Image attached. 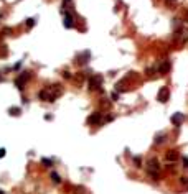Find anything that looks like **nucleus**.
Instances as JSON below:
<instances>
[{"label":"nucleus","instance_id":"nucleus-6","mask_svg":"<svg viewBox=\"0 0 188 194\" xmlns=\"http://www.w3.org/2000/svg\"><path fill=\"white\" fill-rule=\"evenodd\" d=\"M73 25H74V23H73V17L69 13H64V26H66V28H73Z\"/></svg>","mask_w":188,"mask_h":194},{"label":"nucleus","instance_id":"nucleus-17","mask_svg":"<svg viewBox=\"0 0 188 194\" xmlns=\"http://www.w3.org/2000/svg\"><path fill=\"white\" fill-rule=\"evenodd\" d=\"M4 155H5V150H4V148H2V150H0V158L4 156Z\"/></svg>","mask_w":188,"mask_h":194},{"label":"nucleus","instance_id":"nucleus-2","mask_svg":"<svg viewBox=\"0 0 188 194\" xmlns=\"http://www.w3.org/2000/svg\"><path fill=\"white\" fill-rule=\"evenodd\" d=\"M168 97H170V91H168V87H162L159 91V95H157V99H159V102H167Z\"/></svg>","mask_w":188,"mask_h":194},{"label":"nucleus","instance_id":"nucleus-21","mask_svg":"<svg viewBox=\"0 0 188 194\" xmlns=\"http://www.w3.org/2000/svg\"><path fill=\"white\" fill-rule=\"evenodd\" d=\"M0 79H2V77H0Z\"/></svg>","mask_w":188,"mask_h":194},{"label":"nucleus","instance_id":"nucleus-19","mask_svg":"<svg viewBox=\"0 0 188 194\" xmlns=\"http://www.w3.org/2000/svg\"><path fill=\"white\" fill-rule=\"evenodd\" d=\"M64 2H69V0H64Z\"/></svg>","mask_w":188,"mask_h":194},{"label":"nucleus","instance_id":"nucleus-10","mask_svg":"<svg viewBox=\"0 0 188 194\" xmlns=\"http://www.w3.org/2000/svg\"><path fill=\"white\" fill-rule=\"evenodd\" d=\"M149 166H150L152 169H154V168L157 169V168H159V161H157V160H154V158H152V160L149 161Z\"/></svg>","mask_w":188,"mask_h":194},{"label":"nucleus","instance_id":"nucleus-4","mask_svg":"<svg viewBox=\"0 0 188 194\" xmlns=\"http://www.w3.org/2000/svg\"><path fill=\"white\" fill-rule=\"evenodd\" d=\"M26 79H28V72H23V74L20 76V77L15 81V84H17V87L18 89H23V84L26 82Z\"/></svg>","mask_w":188,"mask_h":194},{"label":"nucleus","instance_id":"nucleus-9","mask_svg":"<svg viewBox=\"0 0 188 194\" xmlns=\"http://www.w3.org/2000/svg\"><path fill=\"white\" fill-rule=\"evenodd\" d=\"M165 5L168 9H175L177 7V0H165Z\"/></svg>","mask_w":188,"mask_h":194},{"label":"nucleus","instance_id":"nucleus-12","mask_svg":"<svg viewBox=\"0 0 188 194\" xmlns=\"http://www.w3.org/2000/svg\"><path fill=\"white\" fill-rule=\"evenodd\" d=\"M10 112H12V115H18V114H20V109L13 107V109H10Z\"/></svg>","mask_w":188,"mask_h":194},{"label":"nucleus","instance_id":"nucleus-18","mask_svg":"<svg viewBox=\"0 0 188 194\" xmlns=\"http://www.w3.org/2000/svg\"><path fill=\"white\" fill-rule=\"evenodd\" d=\"M187 21H188V12H187Z\"/></svg>","mask_w":188,"mask_h":194},{"label":"nucleus","instance_id":"nucleus-3","mask_svg":"<svg viewBox=\"0 0 188 194\" xmlns=\"http://www.w3.org/2000/svg\"><path fill=\"white\" fill-rule=\"evenodd\" d=\"M102 120V115H101L99 112H96V114H92L91 117L88 119V124H91V125H97Z\"/></svg>","mask_w":188,"mask_h":194},{"label":"nucleus","instance_id":"nucleus-16","mask_svg":"<svg viewBox=\"0 0 188 194\" xmlns=\"http://www.w3.org/2000/svg\"><path fill=\"white\" fill-rule=\"evenodd\" d=\"M117 99H119V94H116V92H114V94H112V100H117Z\"/></svg>","mask_w":188,"mask_h":194},{"label":"nucleus","instance_id":"nucleus-13","mask_svg":"<svg viewBox=\"0 0 188 194\" xmlns=\"http://www.w3.org/2000/svg\"><path fill=\"white\" fill-rule=\"evenodd\" d=\"M26 25H28V26H33L35 25V20H33V18H28V20H26Z\"/></svg>","mask_w":188,"mask_h":194},{"label":"nucleus","instance_id":"nucleus-20","mask_svg":"<svg viewBox=\"0 0 188 194\" xmlns=\"http://www.w3.org/2000/svg\"><path fill=\"white\" fill-rule=\"evenodd\" d=\"M0 194H4V193H2V191H0Z\"/></svg>","mask_w":188,"mask_h":194},{"label":"nucleus","instance_id":"nucleus-15","mask_svg":"<svg viewBox=\"0 0 188 194\" xmlns=\"http://www.w3.org/2000/svg\"><path fill=\"white\" fill-rule=\"evenodd\" d=\"M135 166H137V168H139V166H140V158H135Z\"/></svg>","mask_w":188,"mask_h":194},{"label":"nucleus","instance_id":"nucleus-5","mask_svg":"<svg viewBox=\"0 0 188 194\" xmlns=\"http://www.w3.org/2000/svg\"><path fill=\"white\" fill-rule=\"evenodd\" d=\"M170 120H172V124H173V125H177V127H178V125L183 122V115H182V114H175V115L172 117Z\"/></svg>","mask_w":188,"mask_h":194},{"label":"nucleus","instance_id":"nucleus-11","mask_svg":"<svg viewBox=\"0 0 188 194\" xmlns=\"http://www.w3.org/2000/svg\"><path fill=\"white\" fill-rule=\"evenodd\" d=\"M177 158H178V155L175 151H170V155H167V160H170V161H175Z\"/></svg>","mask_w":188,"mask_h":194},{"label":"nucleus","instance_id":"nucleus-1","mask_svg":"<svg viewBox=\"0 0 188 194\" xmlns=\"http://www.w3.org/2000/svg\"><path fill=\"white\" fill-rule=\"evenodd\" d=\"M101 86H102V76L94 74V76H91V77H89V81H88V87L91 89V91H96L97 87H101Z\"/></svg>","mask_w":188,"mask_h":194},{"label":"nucleus","instance_id":"nucleus-14","mask_svg":"<svg viewBox=\"0 0 188 194\" xmlns=\"http://www.w3.org/2000/svg\"><path fill=\"white\" fill-rule=\"evenodd\" d=\"M51 176H53V181H54V183H59V176H58L56 173H53Z\"/></svg>","mask_w":188,"mask_h":194},{"label":"nucleus","instance_id":"nucleus-8","mask_svg":"<svg viewBox=\"0 0 188 194\" xmlns=\"http://www.w3.org/2000/svg\"><path fill=\"white\" fill-rule=\"evenodd\" d=\"M160 72H162V74H165V72H168V71H170V63L168 61H163L162 63V66H160Z\"/></svg>","mask_w":188,"mask_h":194},{"label":"nucleus","instance_id":"nucleus-7","mask_svg":"<svg viewBox=\"0 0 188 194\" xmlns=\"http://www.w3.org/2000/svg\"><path fill=\"white\" fill-rule=\"evenodd\" d=\"M89 56H91V54H89V51H84V53L81 54L79 58H78V63H79V64H84V63L89 59Z\"/></svg>","mask_w":188,"mask_h":194}]
</instances>
